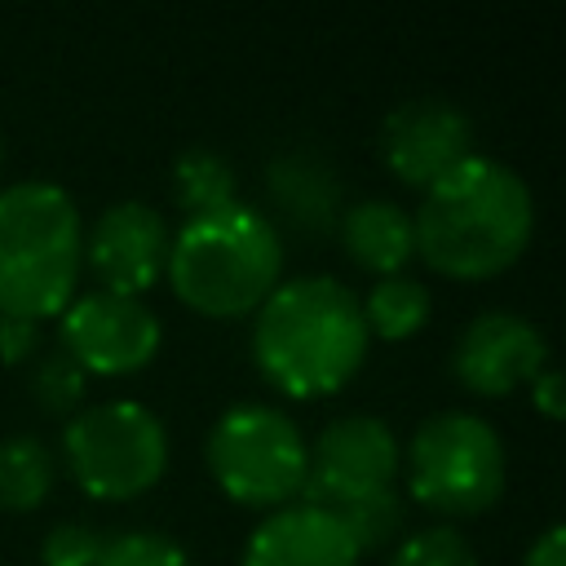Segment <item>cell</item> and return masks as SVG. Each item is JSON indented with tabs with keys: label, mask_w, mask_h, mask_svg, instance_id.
I'll list each match as a JSON object with an SVG mask.
<instances>
[{
	"label": "cell",
	"mask_w": 566,
	"mask_h": 566,
	"mask_svg": "<svg viewBox=\"0 0 566 566\" xmlns=\"http://www.w3.org/2000/svg\"><path fill=\"white\" fill-rule=\"evenodd\" d=\"M398 438L376 416H340L332 420L318 442L310 447V473H305V504L336 509L345 500L371 495L394 486L398 478Z\"/></svg>",
	"instance_id": "cell-9"
},
{
	"label": "cell",
	"mask_w": 566,
	"mask_h": 566,
	"mask_svg": "<svg viewBox=\"0 0 566 566\" xmlns=\"http://www.w3.org/2000/svg\"><path fill=\"white\" fill-rule=\"evenodd\" d=\"M97 566H190L186 548L159 531H119L102 544Z\"/></svg>",
	"instance_id": "cell-22"
},
{
	"label": "cell",
	"mask_w": 566,
	"mask_h": 566,
	"mask_svg": "<svg viewBox=\"0 0 566 566\" xmlns=\"http://www.w3.org/2000/svg\"><path fill=\"white\" fill-rule=\"evenodd\" d=\"M84 261L75 199L53 181H13L0 190V314L53 318L71 305Z\"/></svg>",
	"instance_id": "cell-4"
},
{
	"label": "cell",
	"mask_w": 566,
	"mask_h": 566,
	"mask_svg": "<svg viewBox=\"0 0 566 566\" xmlns=\"http://www.w3.org/2000/svg\"><path fill=\"white\" fill-rule=\"evenodd\" d=\"M544 332L513 310H482L455 340L451 371L478 398H504L544 371Z\"/></svg>",
	"instance_id": "cell-11"
},
{
	"label": "cell",
	"mask_w": 566,
	"mask_h": 566,
	"mask_svg": "<svg viewBox=\"0 0 566 566\" xmlns=\"http://www.w3.org/2000/svg\"><path fill=\"white\" fill-rule=\"evenodd\" d=\"M57 478L53 451L31 438V433H13L0 442V509L9 513H31L49 500Z\"/></svg>",
	"instance_id": "cell-16"
},
{
	"label": "cell",
	"mask_w": 566,
	"mask_h": 566,
	"mask_svg": "<svg viewBox=\"0 0 566 566\" xmlns=\"http://www.w3.org/2000/svg\"><path fill=\"white\" fill-rule=\"evenodd\" d=\"M88 371L66 354V349H49L35 367H31V398L49 411V416H66L80 398H84Z\"/></svg>",
	"instance_id": "cell-20"
},
{
	"label": "cell",
	"mask_w": 566,
	"mask_h": 566,
	"mask_svg": "<svg viewBox=\"0 0 566 566\" xmlns=\"http://www.w3.org/2000/svg\"><path fill=\"white\" fill-rule=\"evenodd\" d=\"M270 195L301 230H327L340 221V181L310 150H292L270 164Z\"/></svg>",
	"instance_id": "cell-15"
},
{
	"label": "cell",
	"mask_w": 566,
	"mask_h": 566,
	"mask_svg": "<svg viewBox=\"0 0 566 566\" xmlns=\"http://www.w3.org/2000/svg\"><path fill=\"white\" fill-rule=\"evenodd\" d=\"M234 190H239V177H234V168H230V159L221 150L190 146V150L177 155V164H172V199L181 203L186 217H199V212L234 203Z\"/></svg>",
	"instance_id": "cell-18"
},
{
	"label": "cell",
	"mask_w": 566,
	"mask_h": 566,
	"mask_svg": "<svg viewBox=\"0 0 566 566\" xmlns=\"http://www.w3.org/2000/svg\"><path fill=\"white\" fill-rule=\"evenodd\" d=\"M252 354L261 376L287 398L336 394L367 354L363 305L332 274L279 283L256 305Z\"/></svg>",
	"instance_id": "cell-2"
},
{
	"label": "cell",
	"mask_w": 566,
	"mask_h": 566,
	"mask_svg": "<svg viewBox=\"0 0 566 566\" xmlns=\"http://www.w3.org/2000/svg\"><path fill=\"white\" fill-rule=\"evenodd\" d=\"M102 544H106V539H102L93 526H84V522H62V526H53V531L44 535L40 562H44V566H97Z\"/></svg>",
	"instance_id": "cell-23"
},
{
	"label": "cell",
	"mask_w": 566,
	"mask_h": 566,
	"mask_svg": "<svg viewBox=\"0 0 566 566\" xmlns=\"http://www.w3.org/2000/svg\"><path fill=\"white\" fill-rule=\"evenodd\" d=\"M243 566H358V548L332 513L314 504H283L252 531Z\"/></svg>",
	"instance_id": "cell-13"
},
{
	"label": "cell",
	"mask_w": 566,
	"mask_h": 566,
	"mask_svg": "<svg viewBox=\"0 0 566 566\" xmlns=\"http://www.w3.org/2000/svg\"><path fill=\"white\" fill-rule=\"evenodd\" d=\"M522 566H566V531H562L557 522H553V526H544V535L526 548Z\"/></svg>",
	"instance_id": "cell-25"
},
{
	"label": "cell",
	"mask_w": 566,
	"mask_h": 566,
	"mask_svg": "<svg viewBox=\"0 0 566 566\" xmlns=\"http://www.w3.org/2000/svg\"><path fill=\"white\" fill-rule=\"evenodd\" d=\"M208 469L234 504L283 509L305 486L310 447L279 407L239 402L208 433Z\"/></svg>",
	"instance_id": "cell-6"
},
{
	"label": "cell",
	"mask_w": 566,
	"mask_h": 566,
	"mask_svg": "<svg viewBox=\"0 0 566 566\" xmlns=\"http://www.w3.org/2000/svg\"><path fill=\"white\" fill-rule=\"evenodd\" d=\"M531 398H535V407H539L548 420H562V411H566V402H562V371L544 367V371L531 380Z\"/></svg>",
	"instance_id": "cell-26"
},
{
	"label": "cell",
	"mask_w": 566,
	"mask_h": 566,
	"mask_svg": "<svg viewBox=\"0 0 566 566\" xmlns=\"http://www.w3.org/2000/svg\"><path fill=\"white\" fill-rule=\"evenodd\" d=\"M389 566H478V553L455 526H424L398 539Z\"/></svg>",
	"instance_id": "cell-21"
},
{
	"label": "cell",
	"mask_w": 566,
	"mask_h": 566,
	"mask_svg": "<svg viewBox=\"0 0 566 566\" xmlns=\"http://www.w3.org/2000/svg\"><path fill=\"white\" fill-rule=\"evenodd\" d=\"M407 491L451 517L482 513L504 491V442L473 411H438L407 442Z\"/></svg>",
	"instance_id": "cell-5"
},
{
	"label": "cell",
	"mask_w": 566,
	"mask_h": 566,
	"mask_svg": "<svg viewBox=\"0 0 566 566\" xmlns=\"http://www.w3.org/2000/svg\"><path fill=\"white\" fill-rule=\"evenodd\" d=\"M535 203L526 181L486 155H469L433 181L411 217L416 252L447 279H491L531 243Z\"/></svg>",
	"instance_id": "cell-1"
},
{
	"label": "cell",
	"mask_w": 566,
	"mask_h": 566,
	"mask_svg": "<svg viewBox=\"0 0 566 566\" xmlns=\"http://www.w3.org/2000/svg\"><path fill=\"white\" fill-rule=\"evenodd\" d=\"M168 243H172L168 221L150 203L119 199V203L102 208V217L84 234V261L106 292L142 296L146 287H155L164 279Z\"/></svg>",
	"instance_id": "cell-12"
},
{
	"label": "cell",
	"mask_w": 566,
	"mask_h": 566,
	"mask_svg": "<svg viewBox=\"0 0 566 566\" xmlns=\"http://www.w3.org/2000/svg\"><path fill=\"white\" fill-rule=\"evenodd\" d=\"M40 345V323L31 318H4L0 314V358L4 363H22L27 354H35Z\"/></svg>",
	"instance_id": "cell-24"
},
{
	"label": "cell",
	"mask_w": 566,
	"mask_h": 566,
	"mask_svg": "<svg viewBox=\"0 0 566 566\" xmlns=\"http://www.w3.org/2000/svg\"><path fill=\"white\" fill-rule=\"evenodd\" d=\"M340 243L345 256L358 261L371 274H402V265L416 256V234H411V217L389 203V199H363L354 208H340Z\"/></svg>",
	"instance_id": "cell-14"
},
{
	"label": "cell",
	"mask_w": 566,
	"mask_h": 566,
	"mask_svg": "<svg viewBox=\"0 0 566 566\" xmlns=\"http://www.w3.org/2000/svg\"><path fill=\"white\" fill-rule=\"evenodd\" d=\"M279 270L283 239L274 221L234 199L226 208L186 217L168 243L164 274L190 310L208 318H239L279 287Z\"/></svg>",
	"instance_id": "cell-3"
},
{
	"label": "cell",
	"mask_w": 566,
	"mask_h": 566,
	"mask_svg": "<svg viewBox=\"0 0 566 566\" xmlns=\"http://www.w3.org/2000/svg\"><path fill=\"white\" fill-rule=\"evenodd\" d=\"M57 336L62 349L97 376H128L137 367H146L159 354L164 327L155 318L150 305H142V296H124V292H84L75 296L62 318H57Z\"/></svg>",
	"instance_id": "cell-8"
},
{
	"label": "cell",
	"mask_w": 566,
	"mask_h": 566,
	"mask_svg": "<svg viewBox=\"0 0 566 566\" xmlns=\"http://www.w3.org/2000/svg\"><path fill=\"white\" fill-rule=\"evenodd\" d=\"M363 305V323H367V336H380V340H402L411 332L424 327L429 318V287L411 274H385L371 283L367 301Z\"/></svg>",
	"instance_id": "cell-17"
},
{
	"label": "cell",
	"mask_w": 566,
	"mask_h": 566,
	"mask_svg": "<svg viewBox=\"0 0 566 566\" xmlns=\"http://www.w3.org/2000/svg\"><path fill=\"white\" fill-rule=\"evenodd\" d=\"M62 451L84 495L133 500L164 478L168 433L150 407L133 398H115L71 416L62 433Z\"/></svg>",
	"instance_id": "cell-7"
},
{
	"label": "cell",
	"mask_w": 566,
	"mask_h": 566,
	"mask_svg": "<svg viewBox=\"0 0 566 566\" xmlns=\"http://www.w3.org/2000/svg\"><path fill=\"white\" fill-rule=\"evenodd\" d=\"M323 513H332L340 522V531L349 535V544L358 553H376V548L394 544L398 531H402V495L394 486L371 491V495H358V500H345V504L323 509Z\"/></svg>",
	"instance_id": "cell-19"
},
{
	"label": "cell",
	"mask_w": 566,
	"mask_h": 566,
	"mask_svg": "<svg viewBox=\"0 0 566 566\" xmlns=\"http://www.w3.org/2000/svg\"><path fill=\"white\" fill-rule=\"evenodd\" d=\"M469 155H473V124L447 97H411L394 106L380 124V159L402 186L429 190Z\"/></svg>",
	"instance_id": "cell-10"
}]
</instances>
